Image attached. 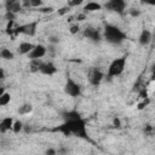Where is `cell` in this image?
<instances>
[{
	"label": "cell",
	"instance_id": "9a60e30c",
	"mask_svg": "<svg viewBox=\"0 0 155 155\" xmlns=\"http://www.w3.org/2000/svg\"><path fill=\"white\" fill-rule=\"evenodd\" d=\"M102 8V5H99L98 2H96V1H90V2H87L86 5H85V7H84V10L85 11H87V12H94V11H99Z\"/></svg>",
	"mask_w": 155,
	"mask_h": 155
},
{
	"label": "cell",
	"instance_id": "277c9868",
	"mask_svg": "<svg viewBox=\"0 0 155 155\" xmlns=\"http://www.w3.org/2000/svg\"><path fill=\"white\" fill-rule=\"evenodd\" d=\"M64 92L70 97H79L81 94V86L73 78L68 76L64 84Z\"/></svg>",
	"mask_w": 155,
	"mask_h": 155
},
{
	"label": "cell",
	"instance_id": "484cf974",
	"mask_svg": "<svg viewBox=\"0 0 155 155\" xmlns=\"http://www.w3.org/2000/svg\"><path fill=\"white\" fill-rule=\"evenodd\" d=\"M50 41H51V42H58L59 39H58L57 36H51V38H50Z\"/></svg>",
	"mask_w": 155,
	"mask_h": 155
},
{
	"label": "cell",
	"instance_id": "52a82bcc",
	"mask_svg": "<svg viewBox=\"0 0 155 155\" xmlns=\"http://www.w3.org/2000/svg\"><path fill=\"white\" fill-rule=\"evenodd\" d=\"M87 79H88V81H90L91 85L97 86V85L101 84V81H102V79H103V73H102L99 69H97V68H91V69L88 70Z\"/></svg>",
	"mask_w": 155,
	"mask_h": 155
},
{
	"label": "cell",
	"instance_id": "ba28073f",
	"mask_svg": "<svg viewBox=\"0 0 155 155\" xmlns=\"http://www.w3.org/2000/svg\"><path fill=\"white\" fill-rule=\"evenodd\" d=\"M46 53H47V47H45L44 45H35L34 48L29 52L28 56H29L30 59H40Z\"/></svg>",
	"mask_w": 155,
	"mask_h": 155
},
{
	"label": "cell",
	"instance_id": "4dcf8cb0",
	"mask_svg": "<svg viewBox=\"0 0 155 155\" xmlns=\"http://www.w3.org/2000/svg\"><path fill=\"white\" fill-rule=\"evenodd\" d=\"M84 18H85V15H79L78 16V19L79 21H84Z\"/></svg>",
	"mask_w": 155,
	"mask_h": 155
},
{
	"label": "cell",
	"instance_id": "7a4b0ae2",
	"mask_svg": "<svg viewBox=\"0 0 155 155\" xmlns=\"http://www.w3.org/2000/svg\"><path fill=\"white\" fill-rule=\"evenodd\" d=\"M103 36H104L105 41L111 45H120L127 39L126 34L119 27H116L114 24H107L104 27Z\"/></svg>",
	"mask_w": 155,
	"mask_h": 155
},
{
	"label": "cell",
	"instance_id": "8992f818",
	"mask_svg": "<svg viewBox=\"0 0 155 155\" xmlns=\"http://www.w3.org/2000/svg\"><path fill=\"white\" fill-rule=\"evenodd\" d=\"M36 29H38V21H34V22H29L27 24H23V25L18 27L15 31L16 33H22V34L28 35V36H34L35 33H36Z\"/></svg>",
	"mask_w": 155,
	"mask_h": 155
},
{
	"label": "cell",
	"instance_id": "3957f363",
	"mask_svg": "<svg viewBox=\"0 0 155 155\" xmlns=\"http://www.w3.org/2000/svg\"><path fill=\"white\" fill-rule=\"evenodd\" d=\"M125 65H126V58H125V57L115 58V59L109 64L107 76H108L109 79H111V78H115V76L121 75L122 71H124V69H125Z\"/></svg>",
	"mask_w": 155,
	"mask_h": 155
},
{
	"label": "cell",
	"instance_id": "44dd1931",
	"mask_svg": "<svg viewBox=\"0 0 155 155\" xmlns=\"http://www.w3.org/2000/svg\"><path fill=\"white\" fill-rule=\"evenodd\" d=\"M42 5V0H30V7H40Z\"/></svg>",
	"mask_w": 155,
	"mask_h": 155
},
{
	"label": "cell",
	"instance_id": "8fae6325",
	"mask_svg": "<svg viewBox=\"0 0 155 155\" xmlns=\"http://www.w3.org/2000/svg\"><path fill=\"white\" fill-rule=\"evenodd\" d=\"M151 39H153V35L148 30V29H143L139 34V38H138V41L142 46H148L150 42H151Z\"/></svg>",
	"mask_w": 155,
	"mask_h": 155
},
{
	"label": "cell",
	"instance_id": "d4e9b609",
	"mask_svg": "<svg viewBox=\"0 0 155 155\" xmlns=\"http://www.w3.org/2000/svg\"><path fill=\"white\" fill-rule=\"evenodd\" d=\"M40 11H41V12H52L53 8H52V7H46V8H40Z\"/></svg>",
	"mask_w": 155,
	"mask_h": 155
},
{
	"label": "cell",
	"instance_id": "cb8c5ba5",
	"mask_svg": "<svg viewBox=\"0 0 155 155\" xmlns=\"http://www.w3.org/2000/svg\"><path fill=\"white\" fill-rule=\"evenodd\" d=\"M144 4H148V5H151V6H155V0H142Z\"/></svg>",
	"mask_w": 155,
	"mask_h": 155
},
{
	"label": "cell",
	"instance_id": "d6986e66",
	"mask_svg": "<svg viewBox=\"0 0 155 155\" xmlns=\"http://www.w3.org/2000/svg\"><path fill=\"white\" fill-rule=\"evenodd\" d=\"M31 109H33L31 104H29V103H25V104H23L22 107H19L18 111H19V114H29V113L31 111Z\"/></svg>",
	"mask_w": 155,
	"mask_h": 155
},
{
	"label": "cell",
	"instance_id": "603a6c76",
	"mask_svg": "<svg viewBox=\"0 0 155 155\" xmlns=\"http://www.w3.org/2000/svg\"><path fill=\"white\" fill-rule=\"evenodd\" d=\"M82 1H84V0H70V1H69V6H78V5H80Z\"/></svg>",
	"mask_w": 155,
	"mask_h": 155
},
{
	"label": "cell",
	"instance_id": "30bf717a",
	"mask_svg": "<svg viewBox=\"0 0 155 155\" xmlns=\"http://www.w3.org/2000/svg\"><path fill=\"white\" fill-rule=\"evenodd\" d=\"M39 71L45 74V75H53L57 71V68L52 62H42Z\"/></svg>",
	"mask_w": 155,
	"mask_h": 155
},
{
	"label": "cell",
	"instance_id": "5b68a950",
	"mask_svg": "<svg viewBox=\"0 0 155 155\" xmlns=\"http://www.w3.org/2000/svg\"><path fill=\"white\" fill-rule=\"evenodd\" d=\"M104 7L109 11L116 12L119 15H122L126 10V0H108L104 5Z\"/></svg>",
	"mask_w": 155,
	"mask_h": 155
},
{
	"label": "cell",
	"instance_id": "f546056e",
	"mask_svg": "<svg viewBox=\"0 0 155 155\" xmlns=\"http://www.w3.org/2000/svg\"><path fill=\"white\" fill-rule=\"evenodd\" d=\"M68 11V7H63V8H61V11H59V15H63V13H65Z\"/></svg>",
	"mask_w": 155,
	"mask_h": 155
},
{
	"label": "cell",
	"instance_id": "4316f807",
	"mask_svg": "<svg viewBox=\"0 0 155 155\" xmlns=\"http://www.w3.org/2000/svg\"><path fill=\"white\" fill-rule=\"evenodd\" d=\"M23 6L30 7V0H23Z\"/></svg>",
	"mask_w": 155,
	"mask_h": 155
},
{
	"label": "cell",
	"instance_id": "d6a6232c",
	"mask_svg": "<svg viewBox=\"0 0 155 155\" xmlns=\"http://www.w3.org/2000/svg\"><path fill=\"white\" fill-rule=\"evenodd\" d=\"M132 1H134V0H132Z\"/></svg>",
	"mask_w": 155,
	"mask_h": 155
},
{
	"label": "cell",
	"instance_id": "2e32d148",
	"mask_svg": "<svg viewBox=\"0 0 155 155\" xmlns=\"http://www.w3.org/2000/svg\"><path fill=\"white\" fill-rule=\"evenodd\" d=\"M10 101H11V94L8 92H2L0 94V105L1 107L7 105L10 103Z\"/></svg>",
	"mask_w": 155,
	"mask_h": 155
},
{
	"label": "cell",
	"instance_id": "1f68e13d",
	"mask_svg": "<svg viewBox=\"0 0 155 155\" xmlns=\"http://www.w3.org/2000/svg\"><path fill=\"white\" fill-rule=\"evenodd\" d=\"M54 153H56V151H54V150H52V149H50V150H47V151H46V154H54Z\"/></svg>",
	"mask_w": 155,
	"mask_h": 155
},
{
	"label": "cell",
	"instance_id": "5bb4252c",
	"mask_svg": "<svg viewBox=\"0 0 155 155\" xmlns=\"http://www.w3.org/2000/svg\"><path fill=\"white\" fill-rule=\"evenodd\" d=\"M34 46H35V45H33V44H30V42L23 41V42H21L19 46H18V52H19L21 54H29V52L34 48Z\"/></svg>",
	"mask_w": 155,
	"mask_h": 155
},
{
	"label": "cell",
	"instance_id": "7402d4cb",
	"mask_svg": "<svg viewBox=\"0 0 155 155\" xmlns=\"http://www.w3.org/2000/svg\"><path fill=\"white\" fill-rule=\"evenodd\" d=\"M79 29H80V28H79V25H78V24H74V25H71V27H70V29H69V30H70V33H71V34H76V33L79 31Z\"/></svg>",
	"mask_w": 155,
	"mask_h": 155
},
{
	"label": "cell",
	"instance_id": "ac0fdd59",
	"mask_svg": "<svg viewBox=\"0 0 155 155\" xmlns=\"http://www.w3.org/2000/svg\"><path fill=\"white\" fill-rule=\"evenodd\" d=\"M42 62L40 59H30V70L31 71H39Z\"/></svg>",
	"mask_w": 155,
	"mask_h": 155
},
{
	"label": "cell",
	"instance_id": "83f0119b",
	"mask_svg": "<svg viewBox=\"0 0 155 155\" xmlns=\"http://www.w3.org/2000/svg\"><path fill=\"white\" fill-rule=\"evenodd\" d=\"M0 79H1V80H4V79H5V71H4V69H2V68L0 69Z\"/></svg>",
	"mask_w": 155,
	"mask_h": 155
},
{
	"label": "cell",
	"instance_id": "6da1fadb",
	"mask_svg": "<svg viewBox=\"0 0 155 155\" xmlns=\"http://www.w3.org/2000/svg\"><path fill=\"white\" fill-rule=\"evenodd\" d=\"M64 122L56 128V131L63 132L65 136L74 134L82 139H88L87 130H86V121L80 116L76 110L67 111L63 114Z\"/></svg>",
	"mask_w": 155,
	"mask_h": 155
},
{
	"label": "cell",
	"instance_id": "e0dca14e",
	"mask_svg": "<svg viewBox=\"0 0 155 155\" xmlns=\"http://www.w3.org/2000/svg\"><path fill=\"white\" fill-rule=\"evenodd\" d=\"M0 56H1V58L7 59V61H11V59H13V58H15L13 52H11L8 48H2V50L0 51Z\"/></svg>",
	"mask_w": 155,
	"mask_h": 155
},
{
	"label": "cell",
	"instance_id": "f1b7e54d",
	"mask_svg": "<svg viewBox=\"0 0 155 155\" xmlns=\"http://www.w3.org/2000/svg\"><path fill=\"white\" fill-rule=\"evenodd\" d=\"M114 125H115L116 127H120V120H119L117 117H115V119H114Z\"/></svg>",
	"mask_w": 155,
	"mask_h": 155
},
{
	"label": "cell",
	"instance_id": "9c48e42d",
	"mask_svg": "<svg viewBox=\"0 0 155 155\" xmlns=\"http://www.w3.org/2000/svg\"><path fill=\"white\" fill-rule=\"evenodd\" d=\"M84 35H85L87 39H90V40H92V41H94V42H98V41H101V39H102V35H101L99 30L96 29V28H86V29L84 30Z\"/></svg>",
	"mask_w": 155,
	"mask_h": 155
},
{
	"label": "cell",
	"instance_id": "7c38bea8",
	"mask_svg": "<svg viewBox=\"0 0 155 155\" xmlns=\"http://www.w3.org/2000/svg\"><path fill=\"white\" fill-rule=\"evenodd\" d=\"M5 7H6V11L17 13L18 11H21L22 4L18 0H5Z\"/></svg>",
	"mask_w": 155,
	"mask_h": 155
},
{
	"label": "cell",
	"instance_id": "4fadbf2b",
	"mask_svg": "<svg viewBox=\"0 0 155 155\" xmlns=\"http://www.w3.org/2000/svg\"><path fill=\"white\" fill-rule=\"evenodd\" d=\"M13 122H15L13 117H11V116L4 117V119L1 120V122H0V131H1V133H5L6 131H8V130H12Z\"/></svg>",
	"mask_w": 155,
	"mask_h": 155
},
{
	"label": "cell",
	"instance_id": "ffe728a7",
	"mask_svg": "<svg viewBox=\"0 0 155 155\" xmlns=\"http://www.w3.org/2000/svg\"><path fill=\"white\" fill-rule=\"evenodd\" d=\"M23 128V124H22V121H19V120H16L15 122H13V126H12V131L15 132V133H18Z\"/></svg>",
	"mask_w": 155,
	"mask_h": 155
}]
</instances>
